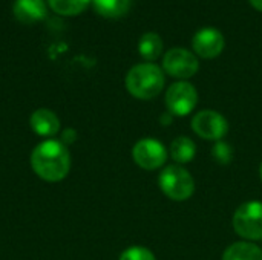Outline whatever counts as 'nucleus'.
Masks as SVG:
<instances>
[{"mask_svg":"<svg viewBox=\"0 0 262 260\" xmlns=\"http://www.w3.org/2000/svg\"><path fill=\"white\" fill-rule=\"evenodd\" d=\"M31 166L41 179L57 182L68 176L71 169V155L63 143L48 139L32 150Z\"/></svg>","mask_w":262,"mask_h":260,"instance_id":"1","label":"nucleus"},{"mask_svg":"<svg viewBox=\"0 0 262 260\" xmlns=\"http://www.w3.org/2000/svg\"><path fill=\"white\" fill-rule=\"evenodd\" d=\"M164 70L155 63L135 64L126 75L127 92L138 100H152L164 89Z\"/></svg>","mask_w":262,"mask_h":260,"instance_id":"2","label":"nucleus"},{"mask_svg":"<svg viewBox=\"0 0 262 260\" xmlns=\"http://www.w3.org/2000/svg\"><path fill=\"white\" fill-rule=\"evenodd\" d=\"M160 190L172 201L183 202L195 193V181L192 175L178 164L166 166L158 176Z\"/></svg>","mask_w":262,"mask_h":260,"instance_id":"3","label":"nucleus"},{"mask_svg":"<svg viewBox=\"0 0 262 260\" xmlns=\"http://www.w3.org/2000/svg\"><path fill=\"white\" fill-rule=\"evenodd\" d=\"M232 224L235 233L244 241H262V202L249 201L239 205Z\"/></svg>","mask_w":262,"mask_h":260,"instance_id":"4","label":"nucleus"},{"mask_svg":"<svg viewBox=\"0 0 262 260\" xmlns=\"http://www.w3.org/2000/svg\"><path fill=\"white\" fill-rule=\"evenodd\" d=\"M164 103L170 115L187 116L198 104V92L192 83L177 81L166 90Z\"/></svg>","mask_w":262,"mask_h":260,"instance_id":"5","label":"nucleus"},{"mask_svg":"<svg viewBox=\"0 0 262 260\" xmlns=\"http://www.w3.org/2000/svg\"><path fill=\"white\" fill-rule=\"evenodd\" d=\"M198 69H200L198 57L184 48L169 49L163 57V70L173 78L189 80L198 72Z\"/></svg>","mask_w":262,"mask_h":260,"instance_id":"6","label":"nucleus"},{"mask_svg":"<svg viewBox=\"0 0 262 260\" xmlns=\"http://www.w3.org/2000/svg\"><path fill=\"white\" fill-rule=\"evenodd\" d=\"M192 129L203 139L221 141L229 132V123L220 112L204 109L192 118Z\"/></svg>","mask_w":262,"mask_h":260,"instance_id":"7","label":"nucleus"},{"mask_svg":"<svg viewBox=\"0 0 262 260\" xmlns=\"http://www.w3.org/2000/svg\"><path fill=\"white\" fill-rule=\"evenodd\" d=\"M135 164L144 170L161 169L167 161V149L163 143L154 138H143L135 143L132 149Z\"/></svg>","mask_w":262,"mask_h":260,"instance_id":"8","label":"nucleus"},{"mask_svg":"<svg viewBox=\"0 0 262 260\" xmlns=\"http://www.w3.org/2000/svg\"><path fill=\"white\" fill-rule=\"evenodd\" d=\"M226 46V38L223 32L216 28H203L196 31L192 38V48L196 57L204 60H212L221 55Z\"/></svg>","mask_w":262,"mask_h":260,"instance_id":"9","label":"nucleus"},{"mask_svg":"<svg viewBox=\"0 0 262 260\" xmlns=\"http://www.w3.org/2000/svg\"><path fill=\"white\" fill-rule=\"evenodd\" d=\"M12 12L20 23L32 25L46 18L48 6L45 0H15Z\"/></svg>","mask_w":262,"mask_h":260,"instance_id":"10","label":"nucleus"},{"mask_svg":"<svg viewBox=\"0 0 262 260\" xmlns=\"http://www.w3.org/2000/svg\"><path fill=\"white\" fill-rule=\"evenodd\" d=\"M31 129L40 136H54L60 130L58 116L49 109H38L31 115Z\"/></svg>","mask_w":262,"mask_h":260,"instance_id":"11","label":"nucleus"},{"mask_svg":"<svg viewBox=\"0 0 262 260\" xmlns=\"http://www.w3.org/2000/svg\"><path fill=\"white\" fill-rule=\"evenodd\" d=\"M223 260H262V250L249 241L235 242L224 251Z\"/></svg>","mask_w":262,"mask_h":260,"instance_id":"12","label":"nucleus"},{"mask_svg":"<svg viewBox=\"0 0 262 260\" xmlns=\"http://www.w3.org/2000/svg\"><path fill=\"white\" fill-rule=\"evenodd\" d=\"M169 152H170V158L178 166H181V164L190 162L195 158V155H196V146H195V143L189 136H184L183 135V136H178V138H175L172 141Z\"/></svg>","mask_w":262,"mask_h":260,"instance_id":"13","label":"nucleus"},{"mask_svg":"<svg viewBox=\"0 0 262 260\" xmlns=\"http://www.w3.org/2000/svg\"><path fill=\"white\" fill-rule=\"evenodd\" d=\"M94 9L106 18H121L130 9L132 0H92Z\"/></svg>","mask_w":262,"mask_h":260,"instance_id":"14","label":"nucleus"},{"mask_svg":"<svg viewBox=\"0 0 262 260\" xmlns=\"http://www.w3.org/2000/svg\"><path fill=\"white\" fill-rule=\"evenodd\" d=\"M140 55L149 63L155 61L163 54V40L157 32H144L138 41Z\"/></svg>","mask_w":262,"mask_h":260,"instance_id":"15","label":"nucleus"},{"mask_svg":"<svg viewBox=\"0 0 262 260\" xmlns=\"http://www.w3.org/2000/svg\"><path fill=\"white\" fill-rule=\"evenodd\" d=\"M91 0H48L49 8L60 15H77L83 12Z\"/></svg>","mask_w":262,"mask_h":260,"instance_id":"16","label":"nucleus"},{"mask_svg":"<svg viewBox=\"0 0 262 260\" xmlns=\"http://www.w3.org/2000/svg\"><path fill=\"white\" fill-rule=\"evenodd\" d=\"M212 156L218 164H223V166L230 164L233 159V149L229 143H226L223 139L216 141V144L212 149Z\"/></svg>","mask_w":262,"mask_h":260,"instance_id":"17","label":"nucleus"},{"mask_svg":"<svg viewBox=\"0 0 262 260\" xmlns=\"http://www.w3.org/2000/svg\"><path fill=\"white\" fill-rule=\"evenodd\" d=\"M118 260H157L155 259V254L146 248V247H141V245H134V247H129L127 250H124L120 256Z\"/></svg>","mask_w":262,"mask_h":260,"instance_id":"18","label":"nucleus"},{"mask_svg":"<svg viewBox=\"0 0 262 260\" xmlns=\"http://www.w3.org/2000/svg\"><path fill=\"white\" fill-rule=\"evenodd\" d=\"M250 5L256 9V11H261L262 12V0H249Z\"/></svg>","mask_w":262,"mask_h":260,"instance_id":"19","label":"nucleus"},{"mask_svg":"<svg viewBox=\"0 0 262 260\" xmlns=\"http://www.w3.org/2000/svg\"><path fill=\"white\" fill-rule=\"evenodd\" d=\"M259 176H261V181H262V162H261V167H259Z\"/></svg>","mask_w":262,"mask_h":260,"instance_id":"20","label":"nucleus"}]
</instances>
